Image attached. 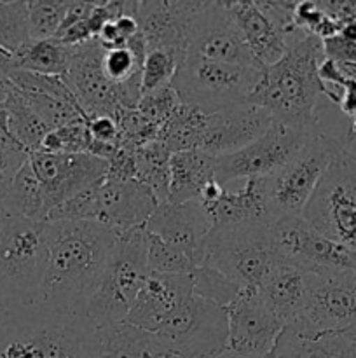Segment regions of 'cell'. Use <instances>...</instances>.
Returning <instances> with one entry per match:
<instances>
[{
  "instance_id": "obj_1",
  "label": "cell",
  "mask_w": 356,
  "mask_h": 358,
  "mask_svg": "<svg viewBox=\"0 0 356 358\" xmlns=\"http://www.w3.org/2000/svg\"><path fill=\"white\" fill-rule=\"evenodd\" d=\"M49 248L47 273L38 304L86 315L87 303L114 250L117 234L89 220L44 224Z\"/></svg>"
},
{
  "instance_id": "obj_2",
  "label": "cell",
  "mask_w": 356,
  "mask_h": 358,
  "mask_svg": "<svg viewBox=\"0 0 356 358\" xmlns=\"http://www.w3.org/2000/svg\"><path fill=\"white\" fill-rule=\"evenodd\" d=\"M323 59V41L295 28L285 37V55L265 66L248 101L269 112L274 122L314 135L323 96L318 66Z\"/></svg>"
},
{
  "instance_id": "obj_3",
  "label": "cell",
  "mask_w": 356,
  "mask_h": 358,
  "mask_svg": "<svg viewBox=\"0 0 356 358\" xmlns=\"http://www.w3.org/2000/svg\"><path fill=\"white\" fill-rule=\"evenodd\" d=\"M101 338L87 315L35 304L13 311L0 358H100Z\"/></svg>"
},
{
  "instance_id": "obj_4",
  "label": "cell",
  "mask_w": 356,
  "mask_h": 358,
  "mask_svg": "<svg viewBox=\"0 0 356 358\" xmlns=\"http://www.w3.org/2000/svg\"><path fill=\"white\" fill-rule=\"evenodd\" d=\"M45 224V222H44ZM44 224L6 217L0 231V306L21 310L38 304L47 273Z\"/></svg>"
},
{
  "instance_id": "obj_5",
  "label": "cell",
  "mask_w": 356,
  "mask_h": 358,
  "mask_svg": "<svg viewBox=\"0 0 356 358\" xmlns=\"http://www.w3.org/2000/svg\"><path fill=\"white\" fill-rule=\"evenodd\" d=\"M149 273L145 227L119 234L100 282L87 303L86 315L98 331L126 322Z\"/></svg>"
},
{
  "instance_id": "obj_6",
  "label": "cell",
  "mask_w": 356,
  "mask_h": 358,
  "mask_svg": "<svg viewBox=\"0 0 356 358\" xmlns=\"http://www.w3.org/2000/svg\"><path fill=\"white\" fill-rule=\"evenodd\" d=\"M276 264L272 224L215 226L206 241L202 266L216 269L239 289H258Z\"/></svg>"
},
{
  "instance_id": "obj_7",
  "label": "cell",
  "mask_w": 356,
  "mask_h": 358,
  "mask_svg": "<svg viewBox=\"0 0 356 358\" xmlns=\"http://www.w3.org/2000/svg\"><path fill=\"white\" fill-rule=\"evenodd\" d=\"M344 147L346 143L339 138L316 133L279 170L264 178L272 222L302 215L325 171Z\"/></svg>"
},
{
  "instance_id": "obj_8",
  "label": "cell",
  "mask_w": 356,
  "mask_h": 358,
  "mask_svg": "<svg viewBox=\"0 0 356 358\" xmlns=\"http://www.w3.org/2000/svg\"><path fill=\"white\" fill-rule=\"evenodd\" d=\"M264 69L230 65L223 62L187 55L175 73L171 86L181 103L192 105L205 114L250 100L262 79Z\"/></svg>"
},
{
  "instance_id": "obj_9",
  "label": "cell",
  "mask_w": 356,
  "mask_h": 358,
  "mask_svg": "<svg viewBox=\"0 0 356 358\" xmlns=\"http://www.w3.org/2000/svg\"><path fill=\"white\" fill-rule=\"evenodd\" d=\"M321 234L356 252V154L341 150L302 213Z\"/></svg>"
},
{
  "instance_id": "obj_10",
  "label": "cell",
  "mask_w": 356,
  "mask_h": 358,
  "mask_svg": "<svg viewBox=\"0 0 356 358\" xmlns=\"http://www.w3.org/2000/svg\"><path fill=\"white\" fill-rule=\"evenodd\" d=\"M177 358H216L229 352L225 308L192 294L156 332Z\"/></svg>"
},
{
  "instance_id": "obj_11",
  "label": "cell",
  "mask_w": 356,
  "mask_h": 358,
  "mask_svg": "<svg viewBox=\"0 0 356 358\" xmlns=\"http://www.w3.org/2000/svg\"><path fill=\"white\" fill-rule=\"evenodd\" d=\"M286 327L302 336L349 332L356 327V269L309 271L302 313Z\"/></svg>"
},
{
  "instance_id": "obj_12",
  "label": "cell",
  "mask_w": 356,
  "mask_h": 358,
  "mask_svg": "<svg viewBox=\"0 0 356 358\" xmlns=\"http://www.w3.org/2000/svg\"><path fill=\"white\" fill-rule=\"evenodd\" d=\"M311 136V133L272 122L271 128L250 145L216 157L215 180L225 187L229 182L241 178L248 180L269 177L279 170Z\"/></svg>"
},
{
  "instance_id": "obj_13",
  "label": "cell",
  "mask_w": 356,
  "mask_h": 358,
  "mask_svg": "<svg viewBox=\"0 0 356 358\" xmlns=\"http://www.w3.org/2000/svg\"><path fill=\"white\" fill-rule=\"evenodd\" d=\"M272 241L279 262L304 271L356 269V252L321 234L302 215L272 222Z\"/></svg>"
},
{
  "instance_id": "obj_14",
  "label": "cell",
  "mask_w": 356,
  "mask_h": 358,
  "mask_svg": "<svg viewBox=\"0 0 356 358\" xmlns=\"http://www.w3.org/2000/svg\"><path fill=\"white\" fill-rule=\"evenodd\" d=\"M73 55L66 76L63 77L86 117L108 115L115 117L121 108H135L124 87L112 83L103 72V45L98 38L72 45Z\"/></svg>"
},
{
  "instance_id": "obj_15",
  "label": "cell",
  "mask_w": 356,
  "mask_h": 358,
  "mask_svg": "<svg viewBox=\"0 0 356 358\" xmlns=\"http://www.w3.org/2000/svg\"><path fill=\"white\" fill-rule=\"evenodd\" d=\"M187 55L230 65L264 69L241 37L227 2L199 3L192 20Z\"/></svg>"
},
{
  "instance_id": "obj_16",
  "label": "cell",
  "mask_w": 356,
  "mask_h": 358,
  "mask_svg": "<svg viewBox=\"0 0 356 358\" xmlns=\"http://www.w3.org/2000/svg\"><path fill=\"white\" fill-rule=\"evenodd\" d=\"M28 163L40 182L51 212L66 199L107 177V161L91 154H51L44 150L28 154Z\"/></svg>"
},
{
  "instance_id": "obj_17",
  "label": "cell",
  "mask_w": 356,
  "mask_h": 358,
  "mask_svg": "<svg viewBox=\"0 0 356 358\" xmlns=\"http://www.w3.org/2000/svg\"><path fill=\"white\" fill-rule=\"evenodd\" d=\"M225 311L229 322V352L239 357L267 355L285 329L265 306L258 296V289H241Z\"/></svg>"
},
{
  "instance_id": "obj_18",
  "label": "cell",
  "mask_w": 356,
  "mask_h": 358,
  "mask_svg": "<svg viewBox=\"0 0 356 358\" xmlns=\"http://www.w3.org/2000/svg\"><path fill=\"white\" fill-rule=\"evenodd\" d=\"M145 229L166 243L180 248L198 266H202L206 241L213 229L206 206L202 201L159 203L156 212L147 222Z\"/></svg>"
},
{
  "instance_id": "obj_19",
  "label": "cell",
  "mask_w": 356,
  "mask_h": 358,
  "mask_svg": "<svg viewBox=\"0 0 356 358\" xmlns=\"http://www.w3.org/2000/svg\"><path fill=\"white\" fill-rule=\"evenodd\" d=\"M272 122L269 112L250 101L222 108L206 115L198 149L215 157L236 152L260 138Z\"/></svg>"
},
{
  "instance_id": "obj_20",
  "label": "cell",
  "mask_w": 356,
  "mask_h": 358,
  "mask_svg": "<svg viewBox=\"0 0 356 358\" xmlns=\"http://www.w3.org/2000/svg\"><path fill=\"white\" fill-rule=\"evenodd\" d=\"M96 222L115 234L142 229L147 226L159 201L147 185L138 180L105 177L96 187Z\"/></svg>"
},
{
  "instance_id": "obj_21",
  "label": "cell",
  "mask_w": 356,
  "mask_h": 358,
  "mask_svg": "<svg viewBox=\"0 0 356 358\" xmlns=\"http://www.w3.org/2000/svg\"><path fill=\"white\" fill-rule=\"evenodd\" d=\"M201 2L185 0H142L136 9V23L143 35L147 51L168 49L187 56L192 20Z\"/></svg>"
},
{
  "instance_id": "obj_22",
  "label": "cell",
  "mask_w": 356,
  "mask_h": 358,
  "mask_svg": "<svg viewBox=\"0 0 356 358\" xmlns=\"http://www.w3.org/2000/svg\"><path fill=\"white\" fill-rule=\"evenodd\" d=\"M192 294L194 287L191 275H161L150 271L126 317V324L156 334Z\"/></svg>"
},
{
  "instance_id": "obj_23",
  "label": "cell",
  "mask_w": 356,
  "mask_h": 358,
  "mask_svg": "<svg viewBox=\"0 0 356 358\" xmlns=\"http://www.w3.org/2000/svg\"><path fill=\"white\" fill-rule=\"evenodd\" d=\"M213 227L244 226V224H272L265 199L264 178H248L243 187L229 191L220 189L216 198L202 201Z\"/></svg>"
},
{
  "instance_id": "obj_24",
  "label": "cell",
  "mask_w": 356,
  "mask_h": 358,
  "mask_svg": "<svg viewBox=\"0 0 356 358\" xmlns=\"http://www.w3.org/2000/svg\"><path fill=\"white\" fill-rule=\"evenodd\" d=\"M227 7L253 58L264 69L279 62L285 55V35L265 16L257 0L227 2Z\"/></svg>"
},
{
  "instance_id": "obj_25",
  "label": "cell",
  "mask_w": 356,
  "mask_h": 358,
  "mask_svg": "<svg viewBox=\"0 0 356 358\" xmlns=\"http://www.w3.org/2000/svg\"><path fill=\"white\" fill-rule=\"evenodd\" d=\"M307 282L309 271L279 262L258 287V296L283 327L292 325L302 313L307 297Z\"/></svg>"
},
{
  "instance_id": "obj_26",
  "label": "cell",
  "mask_w": 356,
  "mask_h": 358,
  "mask_svg": "<svg viewBox=\"0 0 356 358\" xmlns=\"http://www.w3.org/2000/svg\"><path fill=\"white\" fill-rule=\"evenodd\" d=\"M216 157L202 150L171 154L168 201L185 203L201 199L202 192L215 180Z\"/></svg>"
},
{
  "instance_id": "obj_27",
  "label": "cell",
  "mask_w": 356,
  "mask_h": 358,
  "mask_svg": "<svg viewBox=\"0 0 356 358\" xmlns=\"http://www.w3.org/2000/svg\"><path fill=\"white\" fill-rule=\"evenodd\" d=\"M272 352L278 358H356V338L351 332L302 336L285 327Z\"/></svg>"
},
{
  "instance_id": "obj_28",
  "label": "cell",
  "mask_w": 356,
  "mask_h": 358,
  "mask_svg": "<svg viewBox=\"0 0 356 358\" xmlns=\"http://www.w3.org/2000/svg\"><path fill=\"white\" fill-rule=\"evenodd\" d=\"M100 358H168L171 357L159 336L126 322L100 331Z\"/></svg>"
},
{
  "instance_id": "obj_29",
  "label": "cell",
  "mask_w": 356,
  "mask_h": 358,
  "mask_svg": "<svg viewBox=\"0 0 356 358\" xmlns=\"http://www.w3.org/2000/svg\"><path fill=\"white\" fill-rule=\"evenodd\" d=\"M49 213L51 205L47 196L27 159L10 182L3 199V215L44 224L47 222Z\"/></svg>"
},
{
  "instance_id": "obj_30",
  "label": "cell",
  "mask_w": 356,
  "mask_h": 358,
  "mask_svg": "<svg viewBox=\"0 0 356 358\" xmlns=\"http://www.w3.org/2000/svg\"><path fill=\"white\" fill-rule=\"evenodd\" d=\"M73 48L58 38L30 41L13 55L14 70L40 73V76L65 77L68 72Z\"/></svg>"
},
{
  "instance_id": "obj_31",
  "label": "cell",
  "mask_w": 356,
  "mask_h": 358,
  "mask_svg": "<svg viewBox=\"0 0 356 358\" xmlns=\"http://www.w3.org/2000/svg\"><path fill=\"white\" fill-rule=\"evenodd\" d=\"M206 115L208 114L192 105L180 103L170 119L159 128L157 140L164 143L171 154L198 149L205 129Z\"/></svg>"
},
{
  "instance_id": "obj_32",
  "label": "cell",
  "mask_w": 356,
  "mask_h": 358,
  "mask_svg": "<svg viewBox=\"0 0 356 358\" xmlns=\"http://www.w3.org/2000/svg\"><path fill=\"white\" fill-rule=\"evenodd\" d=\"M3 108L7 114V129H9L10 136L16 140L17 145L27 154L40 150L42 142L51 129L31 110V107L24 101L23 94L16 86Z\"/></svg>"
},
{
  "instance_id": "obj_33",
  "label": "cell",
  "mask_w": 356,
  "mask_h": 358,
  "mask_svg": "<svg viewBox=\"0 0 356 358\" xmlns=\"http://www.w3.org/2000/svg\"><path fill=\"white\" fill-rule=\"evenodd\" d=\"M171 152L159 140L138 147L135 150L136 180L147 185L156 194L157 201L166 203L170 192Z\"/></svg>"
},
{
  "instance_id": "obj_34",
  "label": "cell",
  "mask_w": 356,
  "mask_h": 358,
  "mask_svg": "<svg viewBox=\"0 0 356 358\" xmlns=\"http://www.w3.org/2000/svg\"><path fill=\"white\" fill-rule=\"evenodd\" d=\"M21 94H23L24 101L31 107V110L38 115V119L49 129H58L86 119L79 105L72 103V101L59 100L51 94L35 93V91H21Z\"/></svg>"
},
{
  "instance_id": "obj_35",
  "label": "cell",
  "mask_w": 356,
  "mask_h": 358,
  "mask_svg": "<svg viewBox=\"0 0 356 358\" xmlns=\"http://www.w3.org/2000/svg\"><path fill=\"white\" fill-rule=\"evenodd\" d=\"M30 42L28 31V2L0 0V48L14 55Z\"/></svg>"
},
{
  "instance_id": "obj_36",
  "label": "cell",
  "mask_w": 356,
  "mask_h": 358,
  "mask_svg": "<svg viewBox=\"0 0 356 358\" xmlns=\"http://www.w3.org/2000/svg\"><path fill=\"white\" fill-rule=\"evenodd\" d=\"M147 231V229H145ZM147 259L152 273L161 275H192L199 268L185 252L147 231Z\"/></svg>"
},
{
  "instance_id": "obj_37",
  "label": "cell",
  "mask_w": 356,
  "mask_h": 358,
  "mask_svg": "<svg viewBox=\"0 0 356 358\" xmlns=\"http://www.w3.org/2000/svg\"><path fill=\"white\" fill-rule=\"evenodd\" d=\"M68 2L65 0H31L28 2L30 41L54 38L65 20Z\"/></svg>"
},
{
  "instance_id": "obj_38",
  "label": "cell",
  "mask_w": 356,
  "mask_h": 358,
  "mask_svg": "<svg viewBox=\"0 0 356 358\" xmlns=\"http://www.w3.org/2000/svg\"><path fill=\"white\" fill-rule=\"evenodd\" d=\"M184 59V56L168 49H149L142 70V94L171 84Z\"/></svg>"
},
{
  "instance_id": "obj_39",
  "label": "cell",
  "mask_w": 356,
  "mask_h": 358,
  "mask_svg": "<svg viewBox=\"0 0 356 358\" xmlns=\"http://www.w3.org/2000/svg\"><path fill=\"white\" fill-rule=\"evenodd\" d=\"M93 138L87 128V117L63 128L51 129L42 142L40 150L51 154H87Z\"/></svg>"
},
{
  "instance_id": "obj_40",
  "label": "cell",
  "mask_w": 356,
  "mask_h": 358,
  "mask_svg": "<svg viewBox=\"0 0 356 358\" xmlns=\"http://www.w3.org/2000/svg\"><path fill=\"white\" fill-rule=\"evenodd\" d=\"M191 278L192 287H194V294L205 297V299L213 301V303L220 304L223 308L229 306L241 290L227 276H223L216 269L208 268V266H199V268H195L192 271Z\"/></svg>"
},
{
  "instance_id": "obj_41",
  "label": "cell",
  "mask_w": 356,
  "mask_h": 358,
  "mask_svg": "<svg viewBox=\"0 0 356 358\" xmlns=\"http://www.w3.org/2000/svg\"><path fill=\"white\" fill-rule=\"evenodd\" d=\"M180 98H178L177 91L171 84L168 86L159 87V90H154L150 93L142 94L138 105H136V110L150 121L152 124H156L157 128L164 124V122L170 119V115L173 114L175 108L180 105Z\"/></svg>"
},
{
  "instance_id": "obj_42",
  "label": "cell",
  "mask_w": 356,
  "mask_h": 358,
  "mask_svg": "<svg viewBox=\"0 0 356 358\" xmlns=\"http://www.w3.org/2000/svg\"><path fill=\"white\" fill-rule=\"evenodd\" d=\"M98 184H100V182H98ZM98 184L84 189L82 192H79V194H75L73 198L66 199L61 205L56 206V208L49 213L47 222H58V220H89V222H96Z\"/></svg>"
},
{
  "instance_id": "obj_43",
  "label": "cell",
  "mask_w": 356,
  "mask_h": 358,
  "mask_svg": "<svg viewBox=\"0 0 356 358\" xmlns=\"http://www.w3.org/2000/svg\"><path fill=\"white\" fill-rule=\"evenodd\" d=\"M325 58L334 59L339 65H356V21L342 27L332 37L323 41Z\"/></svg>"
},
{
  "instance_id": "obj_44",
  "label": "cell",
  "mask_w": 356,
  "mask_h": 358,
  "mask_svg": "<svg viewBox=\"0 0 356 358\" xmlns=\"http://www.w3.org/2000/svg\"><path fill=\"white\" fill-rule=\"evenodd\" d=\"M27 159L28 154L21 149H0V213H3V199L10 182Z\"/></svg>"
},
{
  "instance_id": "obj_45",
  "label": "cell",
  "mask_w": 356,
  "mask_h": 358,
  "mask_svg": "<svg viewBox=\"0 0 356 358\" xmlns=\"http://www.w3.org/2000/svg\"><path fill=\"white\" fill-rule=\"evenodd\" d=\"M107 177L121 178V180H136L135 150L117 147L114 156L107 161Z\"/></svg>"
},
{
  "instance_id": "obj_46",
  "label": "cell",
  "mask_w": 356,
  "mask_h": 358,
  "mask_svg": "<svg viewBox=\"0 0 356 358\" xmlns=\"http://www.w3.org/2000/svg\"><path fill=\"white\" fill-rule=\"evenodd\" d=\"M87 128H89L91 138H93L94 142L117 145L119 128L114 117H108V115L87 117Z\"/></svg>"
},
{
  "instance_id": "obj_47",
  "label": "cell",
  "mask_w": 356,
  "mask_h": 358,
  "mask_svg": "<svg viewBox=\"0 0 356 358\" xmlns=\"http://www.w3.org/2000/svg\"><path fill=\"white\" fill-rule=\"evenodd\" d=\"M94 6H96V2H77V0H70L68 7H66L65 20H63L61 28H59L58 35H56L54 38H59L70 27H73V24L80 23V21H84L86 17H89Z\"/></svg>"
},
{
  "instance_id": "obj_48",
  "label": "cell",
  "mask_w": 356,
  "mask_h": 358,
  "mask_svg": "<svg viewBox=\"0 0 356 358\" xmlns=\"http://www.w3.org/2000/svg\"><path fill=\"white\" fill-rule=\"evenodd\" d=\"M339 108L344 112L348 117L355 119L356 117V80L348 79L346 84L342 86V96Z\"/></svg>"
},
{
  "instance_id": "obj_49",
  "label": "cell",
  "mask_w": 356,
  "mask_h": 358,
  "mask_svg": "<svg viewBox=\"0 0 356 358\" xmlns=\"http://www.w3.org/2000/svg\"><path fill=\"white\" fill-rule=\"evenodd\" d=\"M10 324H13V311L0 306V352H2L7 338H9Z\"/></svg>"
},
{
  "instance_id": "obj_50",
  "label": "cell",
  "mask_w": 356,
  "mask_h": 358,
  "mask_svg": "<svg viewBox=\"0 0 356 358\" xmlns=\"http://www.w3.org/2000/svg\"><path fill=\"white\" fill-rule=\"evenodd\" d=\"M13 90H14L13 80H10L7 76H3V73H0V107L6 105V101L9 100Z\"/></svg>"
},
{
  "instance_id": "obj_51",
  "label": "cell",
  "mask_w": 356,
  "mask_h": 358,
  "mask_svg": "<svg viewBox=\"0 0 356 358\" xmlns=\"http://www.w3.org/2000/svg\"><path fill=\"white\" fill-rule=\"evenodd\" d=\"M14 70V58L9 51L0 48V73L3 76H9Z\"/></svg>"
},
{
  "instance_id": "obj_52",
  "label": "cell",
  "mask_w": 356,
  "mask_h": 358,
  "mask_svg": "<svg viewBox=\"0 0 356 358\" xmlns=\"http://www.w3.org/2000/svg\"><path fill=\"white\" fill-rule=\"evenodd\" d=\"M355 136H356V117L351 119V126H349L348 129V140L355 138Z\"/></svg>"
},
{
  "instance_id": "obj_53",
  "label": "cell",
  "mask_w": 356,
  "mask_h": 358,
  "mask_svg": "<svg viewBox=\"0 0 356 358\" xmlns=\"http://www.w3.org/2000/svg\"><path fill=\"white\" fill-rule=\"evenodd\" d=\"M262 358H278V357H276V353L272 352V350H271V352H269L267 355H264V357H262Z\"/></svg>"
},
{
  "instance_id": "obj_54",
  "label": "cell",
  "mask_w": 356,
  "mask_h": 358,
  "mask_svg": "<svg viewBox=\"0 0 356 358\" xmlns=\"http://www.w3.org/2000/svg\"><path fill=\"white\" fill-rule=\"evenodd\" d=\"M3 220H6V215H3V213H0V231H2V226H3Z\"/></svg>"
},
{
  "instance_id": "obj_55",
  "label": "cell",
  "mask_w": 356,
  "mask_h": 358,
  "mask_svg": "<svg viewBox=\"0 0 356 358\" xmlns=\"http://www.w3.org/2000/svg\"><path fill=\"white\" fill-rule=\"evenodd\" d=\"M349 332H351V334H353V336H355V338H356V327H353V329H351V331H349Z\"/></svg>"
},
{
  "instance_id": "obj_56",
  "label": "cell",
  "mask_w": 356,
  "mask_h": 358,
  "mask_svg": "<svg viewBox=\"0 0 356 358\" xmlns=\"http://www.w3.org/2000/svg\"><path fill=\"white\" fill-rule=\"evenodd\" d=\"M168 358H177V357H168Z\"/></svg>"
}]
</instances>
